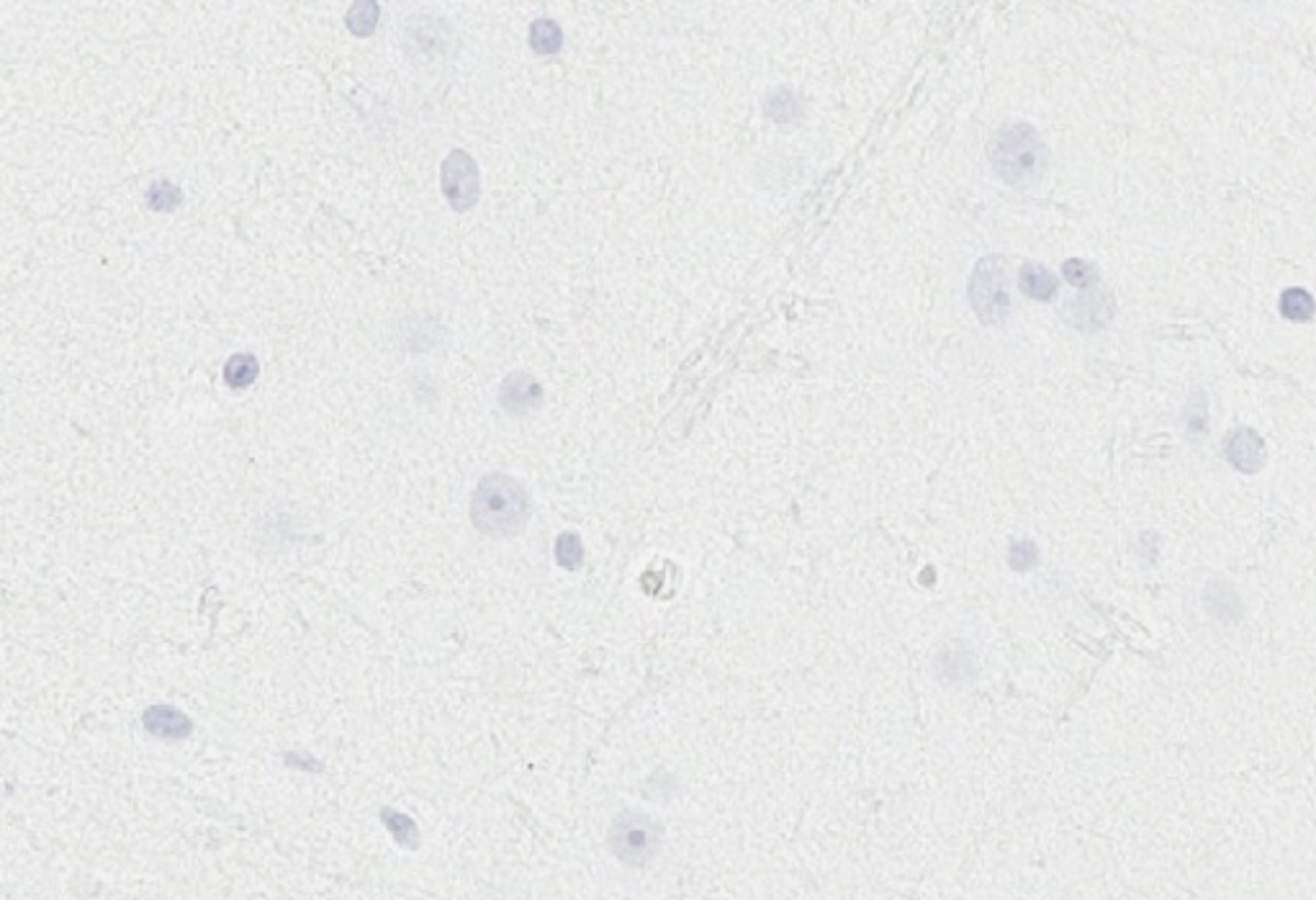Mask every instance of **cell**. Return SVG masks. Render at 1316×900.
<instances>
[{
    "label": "cell",
    "instance_id": "52a82bcc",
    "mask_svg": "<svg viewBox=\"0 0 1316 900\" xmlns=\"http://www.w3.org/2000/svg\"><path fill=\"white\" fill-rule=\"evenodd\" d=\"M1224 453H1227L1229 464L1242 473L1260 472V466L1265 464V443L1249 428H1240L1229 432L1227 443H1224Z\"/></svg>",
    "mask_w": 1316,
    "mask_h": 900
},
{
    "label": "cell",
    "instance_id": "ac0fdd59",
    "mask_svg": "<svg viewBox=\"0 0 1316 900\" xmlns=\"http://www.w3.org/2000/svg\"><path fill=\"white\" fill-rule=\"evenodd\" d=\"M1011 563H1014V568H1019V571H1026V568L1034 566L1036 563L1034 543H1019V546L1014 548V554H1011Z\"/></svg>",
    "mask_w": 1316,
    "mask_h": 900
},
{
    "label": "cell",
    "instance_id": "8fae6325",
    "mask_svg": "<svg viewBox=\"0 0 1316 900\" xmlns=\"http://www.w3.org/2000/svg\"><path fill=\"white\" fill-rule=\"evenodd\" d=\"M257 376H260V363H257L255 355L250 353L232 355L227 360V366H224V382L232 388L252 386L257 382Z\"/></svg>",
    "mask_w": 1316,
    "mask_h": 900
},
{
    "label": "cell",
    "instance_id": "7a4b0ae2",
    "mask_svg": "<svg viewBox=\"0 0 1316 900\" xmlns=\"http://www.w3.org/2000/svg\"><path fill=\"white\" fill-rule=\"evenodd\" d=\"M990 162L1008 186H1031L1044 173L1047 147L1028 124H1008L990 142Z\"/></svg>",
    "mask_w": 1316,
    "mask_h": 900
},
{
    "label": "cell",
    "instance_id": "5b68a950",
    "mask_svg": "<svg viewBox=\"0 0 1316 900\" xmlns=\"http://www.w3.org/2000/svg\"><path fill=\"white\" fill-rule=\"evenodd\" d=\"M440 188L445 202L453 211H471L478 203L481 196V178H478V165L466 150H453L448 158L442 159L440 167Z\"/></svg>",
    "mask_w": 1316,
    "mask_h": 900
},
{
    "label": "cell",
    "instance_id": "3957f363",
    "mask_svg": "<svg viewBox=\"0 0 1316 900\" xmlns=\"http://www.w3.org/2000/svg\"><path fill=\"white\" fill-rule=\"evenodd\" d=\"M610 849L630 867L648 865L661 846V826L643 813H620L610 829Z\"/></svg>",
    "mask_w": 1316,
    "mask_h": 900
},
{
    "label": "cell",
    "instance_id": "2e32d148",
    "mask_svg": "<svg viewBox=\"0 0 1316 900\" xmlns=\"http://www.w3.org/2000/svg\"><path fill=\"white\" fill-rule=\"evenodd\" d=\"M1065 278L1077 289H1085V286L1096 284V270L1090 268L1088 263H1082V260H1067L1065 263Z\"/></svg>",
    "mask_w": 1316,
    "mask_h": 900
},
{
    "label": "cell",
    "instance_id": "7c38bea8",
    "mask_svg": "<svg viewBox=\"0 0 1316 900\" xmlns=\"http://www.w3.org/2000/svg\"><path fill=\"white\" fill-rule=\"evenodd\" d=\"M1281 314L1291 322H1309L1316 314V301L1303 289H1286L1281 296Z\"/></svg>",
    "mask_w": 1316,
    "mask_h": 900
},
{
    "label": "cell",
    "instance_id": "4fadbf2b",
    "mask_svg": "<svg viewBox=\"0 0 1316 900\" xmlns=\"http://www.w3.org/2000/svg\"><path fill=\"white\" fill-rule=\"evenodd\" d=\"M381 19V8L379 3H373V0H360L355 6L350 8V14H347V28H350L355 36H368L376 31Z\"/></svg>",
    "mask_w": 1316,
    "mask_h": 900
},
{
    "label": "cell",
    "instance_id": "30bf717a",
    "mask_svg": "<svg viewBox=\"0 0 1316 900\" xmlns=\"http://www.w3.org/2000/svg\"><path fill=\"white\" fill-rule=\"evenodd\" d=\"M530 47L535 55H559L561 47H564V31L556 22L551 19H538V22H532L530 26Z\"/></svg>",
    "mask_w": 1316,
    "mask_h": 900
},
{
    "label": "cell",
    "instance_id": "5bb4252c",
    "mask_svg": "<svg viewBox=\"0 0 1316 900\" xmlns=\"http://www.w3.org/2000/svg\"><path fill=\"white\" fill-rule=\"evenodd\" d=\"M183 202V191L170 180H155L147 191V203L155 211H175Z\"/></svg>",
    "mask_w": 1316,
    "mask_h": 900
},
{
    "label": "cell",
    "instance_id": "9a60e30c",
    "mask_svg": "<svg viewBox=\"0 0 1316 900\" xmlns=\"http://www.w3.org/2000/svg\"><path fill=\"white\" fill-rule=\"evenodd\" d=\"M556 559L564 568L573 571V568H579L581 562H584V548H581V540L576 533H564L559 540H556Z\"/></svg>",
    "mask_w": 1316,
    "mask_h": 900
},
{
    "label": "cell",
    "instance_id": "e0dca14e",
    "mask_svg": "<svg viewBox=\"0 0 1316 900\" xmlns=\"http://www.w3.org/2000/svg\"><path fill=\"white\" fill-rule=\"evenodd\" d=\"M388 829L396 836V841H401L404 846H409V841H414V821H409L407 816H401V813H391L388 818Z\"/></svg>",
    "mask_w": 1316,
    "mask_h": 900
},
{
    "label": "cell",
    "instance_id": "6da1fadb",
    "mask_svg": "<svg viewBox=\"0 0 1316 900\" xmlns=\"http://www.w3.org/2000/svg\"><path fill=\"white\" fill-rule=\"evenodd\" d=\"M530 497L518 478L486 473L471 497V522L489 538H515L530 522Z\"/></svg>",
    "mask_w": 1316,
    "mask_h": 900
},
{
    "label": "cell",
    "instance_id": "ba28073f",
    "mask_svg": "<svg viewBox=\"0 0 1316 900\" xmlns=\"http://www.w3.org/2000/svg\"><path fill=\"white\" fill-rule=\"evenodd\" d=\"M145 728L152 736L165 739V742H178L191 734V720L173 705H155L145 713Z\"/></svg>",
    "mask_w": 1316,
    "mask_h": 900
},
{
    "label": "cell",
    "instance_id": "9c48e42d",
    "mask_svg": "<svg viewBox=\"0 0 1316 900\" xmlns=\"http://www.w3.org/2000/svg\"><path fill=\"white\" fill-rule=\"evenodd\" d=\"M1021 292L1036 301H1049L1057 293V278L1044 265L1026 263L1021 268Z\"/></svg>",
    "mask_w": 1316,
    "mask_h": 900
},
{
    "label": "cell",
    "instance_id": "277c9868",
    "mask_svg": "<svg viewBox=\"0 0 1316 900\" xmlns=\"http://www.w3.org/2000/svg\"><path fill=\"white\" fill-rule=\"evenodd\" d=\"M970 301L977 317L985 325H998L1011 312V292H1008L1006 268L998 257L979 260L970 284Z\"/></svg>",
    "mask_w": 1316,
    "mask_h": 900
},
{
    "label": "cell",
    "instance_id": "8992f818",
    "mask_svg": "<svg viewBox=\"0 0 1316 900\" xmlns=\"http://www.w3.org/2000/svg\"><path fill=\"white\" fill-rule=\"evenodd\" d=\"M543 402V386L530 374H510L499 386V407L507 415H527Z\"/></svg>",
    "mask_w": 1316,
    "mask_h": 900
}]
</instances>
